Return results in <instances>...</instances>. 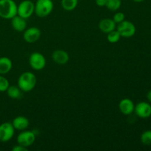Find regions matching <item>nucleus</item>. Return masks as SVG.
Here are the masks:
<instances>
[{
    "label": "nucleus",
    "mask_w": 151,
    "mask_h": 151,
    "mask_svg": "<svg viewBox=\"0 0 151 151\" xmlns=\"http://www.w3.org/2000/svg\"><path fill=\"white\" fill-rule=\"evenodd\" d=\"M116 29L123 38H131L136 33V27L134 24L129 21L124 20L121 23L118 24Z\"/></svg>",
    "instance_id": "6"
},
{
    "label": "nucleus",
    "mask_w": 151,
    "mask_h": 151,
    "mask_svg": "<svg viewBox=\"0 0 151 151\" xmlns=\"http://www.w3.org/2000/svg\"><path fill=\"white\" fill-rule=\"evenodd\" d=\"M29 63L33 70L40 71L44 69L47 63L45 57L40 52H33L29 55Z\"/></svg>",
    "instance_id": "5"
},
{
    "label": "nucleus",
    "mask_w": 151,
    "mask_h": 151,
    "mask_svg": "<svg viewBox=\"0 0 151 151\" xmlns=\"http://www.w3.org/2000/svg\"><path fill=\"white\" fill-rule=\"evenodd\" d=\"M17 15V4L13 0H0V17L11 19Z\"/></svg>",
    "instance_id": "2"
},
{
    "label": "nucleus",
    "mask_w": 151,
    "mask_h": 151,
    "mask_svg": "<svg viewBox=\"0 0 151 151\" xmlns=\"http://www.w3.org/2000/svg\"><path fill=\"white\" fill-rule=\"evenodd\" d=\"M6 91H7V96L13 100H19L22 97V91L18 86H9Z\"/></svg>",
    "instance_id": "17"
},
{
    "label": "nucleus",
    "mask_w": 151,
    "mask_h": 151,
    "mask_svg": "<svg viewBox=\"0 0 151 151\" xmlns=\"http://www.w3.org/2000/svg\"><path fill=\"white\" fill-rule=\"evenodd\" d=\"M147 99H148L149 101H150L151 103V90H150V91H149L148 93H147Z\"/></svg>",
    "instance_id": "26"
},
{
    "label": "nucleus",
    "mask_w": 151,
    "mask_h": 151,
    "mask_svg": "<svg viewBox=\"0 0 151 151\" xmlns=\"http://www.w3.org/2000/svg\"><path fill=\"white\" fill-rule=\"evenodd\" d=\"M122 4L121 0H106V7L111 11H116L119 10Z\"/></svg>",
    "instance_id": "19"
},
{
    "label": "nucleus",
    "mask_w": 151,
    "mask_h": 151,
    "mask_svg": "<svg viewBox=\"0 0 151 151\" xmlns=\"http://www.w3.org/2000/svg\"><path fill=\"white\" fill-rule=\"evenodd\" d=\"M54 8L52 0H37L35 4V12L38 17L44 18L48 16Z\"/></svg>",
    "instance_id": "3"
},
{
    "label": "nucleus",
    "mask_w": 151,
    "mask_h": 151,
    "mask_svg": "<svg viewBox=\"0 0 151 151\" xmlns=\"http://www.w3.org/2000/svg\"><path fill=\"white\" fill-rule=\"evenodd\" d=\"M134 1H135V2H142V1H143L144 0H133Z\"/></svg>",
    "instance_id": "27"
},
{
    "label": "nucleus",
    "mask_w": 151,
    "mask_h": 151,
    "mask_svg": "<svg viewBox=\"0 0 151 151\" xmlns=\"http://www.w3.org/2000/svg\"><path fill=\"white\" fill-rule=\"evenodd\" d=\"M142 143L145 145H151V131H146L142 134L140 137Z\"/></svg>",
    "instance_id": "21"
},
{
    "label": "nucleus",
    "mask_w": 151,
    "mask_h": 151,
    "mask_svg": "<svg viewBox=\"0 0 151 151\" xmlns=\"http://www.w3.org/2000/svg\"><path fill=\"white\" fill-rule=\"evenodd\" d=\"M134 103L131 99L124 98L120 100L119 103V109L122 114L125 115H130L134 111Z\"/></svg>",
    "instance_id": "11"
},
{
    "label": "nucleus",
    "mask_w": 151,
    "mask_h": 151,
    "mask_svg": "<svg viewBox=\"0 0 151 151\" xmlns=\"http://www.w3.org/2000/svg\"><path fill=\"white\" fill-rule=\"evenodd\" d=\"M114 21L116 24H119L122 22H123L125 20V14L123 13H121V12H118V13H116L114 16L113 19Z\"/></svg>",
    "instance_id": "23"
},
{
    "label": "nucleus",
    "mask_w": 151,
    "mask_h": 151,
    "mask_svg": "<svg viewBox=\"0 0 151 151\" xmlns=\"http://www.w3.org/2000/svg\"><path fill=\"white\" fill-rule=\"evenodd\" d=\"M11 25L13 29L17 32H23L27 28L26 19L16 15L11 19Z\"/></svg>",
    "instance_id": "15"
},
{
    "label": "nucleus",
    "mask_w": 151,
    "mask_h": 151,
    "mask_svg": "<svg viewBox=\"0 0 151 151\" xmlns=\"http://www.w3.org/2000/svg\"><path fill=\"white\" fill-rule=\"evenodd\" d=\"M13 68L12 60L7 57L0 58V75H6Z\"/></svg>",
    "instance_id": "16"
},
{
    "label": "nucleus",
    "mask_w": 151,
    "mask_h": 151,
    "mask_svg": "<svg viewBox=\"0 0 151 151\" xmlns=\"http://www.w3.org/2000/svg\"><path fill=\"white\" fill-rule=\"evenodd\" d=\"M36 136L34 131H22L17 137V142L19 145L28 147L32 145L35 141Z\"/></svg>",
    "instance_id": "7"
},
{
    "label": "nucleus",
    "mask_w": 151,
    "mask_h": 151,
    "mask_svg": "<svg viewBox=\"0 0 151 151\" xmlns=\"http://www.w3.org/2000/svg\"><path fill=\"white\" fill-rule=\"evenodd\" d=\"M12 125L15 130L18 131H24L29 127V121L27 117L24 116H18L13 119Z\"/></svg>",
    "instance_id": "14"
},
{
    "label": "nucleus",
    "mask_w": 151,
    "mask_h": 151,
    "mask_svg": "<svg viewBox=\"0 0 151 151\" xmlns=\"http://www.w3.org/2000/svg\"><path fill=\"white\" fill-rule=\"evenodd\" d=\"M15 134V128L12 123L8 122H4L0 125V142H7L13 137Z\"/></svg>",
    "instance_id": "8"
},
{
    "label": "nucleus",
    "mask_w": 151,
    "mask_h": 151,
    "mask_svg": "<svg viewBox=\"0 0 151 151\" xmlns=\"http://www.w3.org/2000/svg\"><path fill=\"white\" fill-rule=\"evenodd\" d=\"M95 2L98 7H106V0H96Z\"/></svg>",
    "instance_id": "25"
},
{
    "label": "nucleus",
    "mask_w": 151,
    "mask_h": 151,
    "mask_svg": "<svg viewBox=\"0 0 151 151\" xmlns=\"http://www.w3.org/2000/svg\"><path fill=\"white\" fill-rule=\"evenodd\" d=\"M13 151H27V147H25L24 146L18 144V145L14 146V147L12 148Z\"/></svg>",
    "instance_id": "24"
},
{
    "label": "nucleus",
    "mask_w": 151,
    "mask_h": 151,
    "mask_svg": "<svg viewBox=\"0 0 151 151\" xmlns=\"http://www.w3.org/2000/svg\"><path fill=\"white\" fill-rule=\"evenodd\" d=\"M134 112L139 117L147 119L151 116V106L146 102H140L135 106Z\"/></svg>",
    "instance_id": "10"
},
{
    "label": "nucleus",
    "mask_w": 151,
    "mask_h": 151,
    "mask_svg": "<svg viewBox=\"0 0 151 151\" xmlns=\"http://www.w3.org/2000/svg\"><path fill=\"white\" fill-rule=\"evenodd\" d=\"M41 32L39 28L36 27H31L25 29L23 34V38L26 42L32 44L38 41L41 38Z\"/></svg>",
    "instance_id": "9"
},
{
    "label": "nucleus",
    "mask_w": 151,
    "mask_h": 151,
    "mask_svg": "<svg viewBox=\"0 0 151 151\" xmlns=\"http://www.w3.org/2000/svg\"><path fill=\"white\" fill-rule=\"evenodd\" d=\"M121 38V35L119 32H118L117 29H114V30L111 31V32H109L107 34V40L109 42L111 43V44H114V43L118 42Z\"/></svg>",
    "instance_id": "20"
},
{
    "label": "nucleus",
    "mask_w": 151,
    "mask_h": 151,
    "mask_svg": "<svg viewBox=\"0 0 151 151\" xmlns=\"http://www.w3.org/2000/svg\"><path fill=\"white\" fill-rule=\"evenodd\" d=\"M9 86H10V83H9L8 80L2 75H0V92H4L7 91Z\"/></svg>",
    "instance_id": "22"
},
{
    "label": "nucleus",
    "mask_w": 151,
    "mask_h": 151,
    "mask_svg": "<svg viewBox=\"0 0 151 151\" xmlns=\"http://www.w3.org/2000/svg\"><path fill=\"white\" fill-rule=\"evenodd\" d=\"M52 58L55 63L59 65L66 64L69 60V54L63 50H57L53 52Z\"/></svg>",
    "instance_id": "12"
},
{
    "label": "nucleus",
    "mask_w": 151,
    "mask_h": 151,
    "mask_svg": "<svg viewBox=\"0 0 151 151\" xmlns=\"http://www.w3.org/2000/svg\"><path fill=\"white\" fill-rule=\"evenodd\" d=\"M99 29L104 33L108 34L109 32L114 30L116 28V24L111 19H103L99 22Z\"/></svg>",
    "instance_id": "13"
},
{
    "label": "nucleus",
    "mask_w": 151,
    "mask_h": 151,
    "mask_svg": "<svg viewBox=\"0 0 151 151\" xmlns=\"http://www.w3.org/2000/svg\"><path fill=\"white\" fill-rule=\"evenodd\" d=\"M35 12V4L30 0H24L17 5V15L27 19Z\"/></svg>",
    "instance_id": "4"
},
{
    "label": "nucleus",
    "mask_w": 151,
    "mask_h": 151,
    "mask_svg": "<svg viewBox=\"0 0 151 151\" xmlns=\"http://www.w3.org/2000/svg\"><path fill=\"white\" fill-rule=\"evenodd\" d=\"M78 0H61V6L66 11H72L77 7Z\"/></svg>",
    "instance_id": "18"
},
{
    "label": "nucleus",
    "mask_w": 151,
    "mask_h": 151,
    "mask_svg": "<svg viewBox=\"0 0 151 151\" xmlns=\"http://www.w3.org/2000/svg\"><path fill=\"white\" fill-rule=\"evenodd\" d=\"M37 78L31 72H25L19 76L18 79V86L24 92H29L35 87Z\"/></svg>",
    "instance_id": "1"
}]
</instances>
